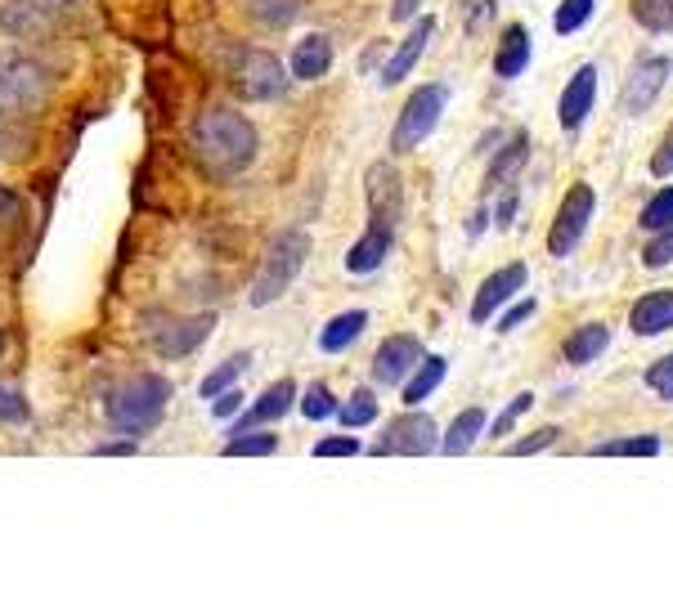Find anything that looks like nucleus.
<instances>
[{
    "instance_id": "f257e3e1",
    "label": "nucleus",
    "mask_w": 673,
    "mask_h": 596,
    "mask_svg": "<svg viewBox=\"0 0 673 596\" xmlns=\"http://www.w3.org/2000/svg\"><path fill=\"white\" fill-rule=\"evenodd\" d=\"M193 153L211 175H239L257 158V131L239 108L207 103L193 117Z\"/></svg>"
},
{
    "instance_id": "f03ea898",
    "label": "nucleus",
    "mask_w": 673,
    "mask_h": 596,
    "mask_svg": "<svg viewBox=\"0 0 673 596\" xmlns=\"http://www.w3.org/2000/svg\"><path fill=\"white\" fill-rule=\"evenodd\" d=\"M167 400H171V382L158 377V373H144V377H131V382H122L118 391H112L103 413H108L112 431H122V435L135 440V435H144V431H153L162 422Z\"/></svg>"
},
{
    "instance_id": "7ed1b4c3",
    "label": "nucleus",
    "mask_w": 673,
    "mask_h": 596,
    "mask_svg": "<svg viewBox=\"0 0 673 596\" xmlns=\"http://www.w3.org/2000/svg\"><path fill=\"white\" fill-rule=\"evenodd\" d=\"M305 256H310V233H305V229L279 233L274 243H270V252H265V261H261V270H257V279H252V292H248L252 310L274 305V301L297 283Z\"/></svg>"
},
{
    "instance_id": "20e7f679",
    "label": "nucleus",
    "mask_w": 673,
    "mask_h": 596,
    "mask_svg": "<svg viewBox=\"0 0 673 596\" xmlns=\"http://www.w3.org/2000/svg\"><path fill=\"white\" fill-rule=\"evenodd\" d=\"M50 81L46 72L23 59V54H0V122H14V117H32L46 108Z\"/></svg>"
},
{
    "instance_id": "39448f33",
    "label": "nucleus",
    "mask_w": 673,
    "mask_h": 596,
    "mask_svg": "<svg viewBox=\"0 0 673 596\" xmlns=\"http://www.w3.org/2000/svg\"><path fill=\"white\" fill-rule=\"evenodd\" d=\"M444 103H449V85H418L409 99H404V108H400V117H395V131H391V153H413L435 127H440V112H444Z\"/></svg>"
},
{
    "instance_id": "423d86ee",
    "label": "nucleus",
    "mask_w": 673,
    "mask_h": 596,
    "mask_svg": "<svg viewBox=\"0 0 673 596\" xmlns=\"http://www.w3.org/2000/svg\"><path fill=\"white\" fill-rule=\"evenodd\" d=\"M593 206H597L593 184L580 180V184L566 189V198H561V206H556V215H552V224H548V256L566 261V256L580 248V238L589 233V220H593Z\"/></svg>"
},
{
    "instance_id": "0eeeda50",
    "label": "nucleus",
    "mask_w": 673,
    "mask_h": 596,
    "mask_svg": "<svg viewBox=\"0 0 673 596\" xmlns=\"http://www.w3.org/2000/svg\"><path fill=\"white\" fill-rule=\"evenodd\" d=\"M234 90L257 103H274L288 94V68L270 50H243L234 59Z\"/></svg>"
},
{
    "instance_id": "6e6552de",
    "label": "nucleus",
    "mask_w": 673,
    "mask_h": 596,
    "mask_svg": "<svg viewBox=\"0 0 673 596\" xmlns=\"http://www.w3.org/2000/svg\"><path fill=\"white\" fill-rule=\"evenodd\" d=\"M215 327V310L198 314V319H175V314H153L149 323V336H153V350L167 354V360H184V354H193L207 332Z\"/></svg>"
},
{
    "instance_id": "1a4fd4ad",
    "label": "nucleus",
    "mask_w": 673,
    "mask_h": 596,
    "mask_svg": "<svg viewBox=\"0 0 673 596\" xmlns=\"http://www.w3.org/2000/svg\"><path fill=\"white\" fill-rule=\"evenodd\" d=\"M669 72H673V63H669V54H642L633 68H629V77H624V90H620V108L629 112V117H642L660 94H664V81H669Z\"/></svg>"
},
{
    "instance_id": "9d476101",
    "label": "nucleus",
    "mask_w": 673,
    "mask_h": 596,
    "mask_svg": "<svg viewBox=\"0 0 673 596\" xmlns=\"http://www.w3.org/2000/svg\"><path fill=\"white\" fill-rule=\"evenodd\" d=\"M435 444H440V431H435V422H431L426 413H400V417L386 426V435H382V444H378L373 453H378V457H386V453L422 457V453H435Z\"/></svg>"
},
{
    "instance_id": "9b49d317",
    "label": "nucleus",
    "mask_w": 673,
    "mask_h": 596,
    "mask_svg": "<svg viewBox=\"0 0 673 596\" xmlns=\"http://www.w3.org/2000/svg\"><path fill=\"white\" fill-rule=\"evenodd\" d=\"M525 279H530L525 261H512V265L494 270V274L476 287V296H472V323H494V314L525 287Z\"/></svg>"
},
{
    "instance_id": "f8f14e48",
    "label": "nucleus",
    "mask_w": 673,
    "mask_h": 596,
    "mask_svg": "<svg viewBox=\"0 0 673 596\" xmlns=\"http://www.w3.org/2000/svg\"><path fill=\"white\" fill-rule=\"evenodd\" d=\"M422 360V341L413 332H400V336H386L373 354V382L382 386H400Z\"/></svg>"
},
{
    "instance_id": "ddd939ff",
    "label": "nucleus",
    "mask_w": 673,
    "mask_h": 596,
    "mask_svg": "<svg viewBox=\"0 0 673 596\" xmlns=\"http://www.w3.org/2000/svg\"><path fill=\"white\" fill-rule=\"evenodd\" d=\"M400 198H404L400 171H395L391 162H373V166H369V220L395 229V220H400Z\"/></svg>"
},
{
    "instance_id": "4468645a",
    "label": "nucleus",
    "mask_w": 673,
    "mask_h": 596,
    "mask_svg": "<svg viewBox=\"0 0 673 596\" xmlns=\"http://www.w3.org/2000/svg\"><path fill=\"white\" fill-rule=\"evenodd\" d=\"M593 99H597V68L584 63V68H575V77L566 81V90H561V108H556L561 127H566L571 135L584 127V117L593 112Z\"/></svg>"
},
{
    "instance_id": "2eb2a0df",
    "label": "nucleus",
    "mask_w": 673,
    "mask_h": 596,
    "mask_svg": "<svg viewBox=\"0 0 673 596\" xmlns=\"http://www.w3.org/2000/svg\"><path fill=\"white\" fill-rule=\"evenodd\" d=\"M431 37H435V19H418V23L409 28V37L400 41V50L382 63V85H400V81L418 68V59H422V50H426Z\"/></svg>"
},
{
    "instance_id": "dca6fc26",
    "label": "nucleus",
    "mask_w": 673,
    "mask_h": 596,
    "mask_svg": "<svg viewBox=\"0 0 673 596\" xmlns=\"http://www.w3.org/2000/svg\"><path fill=\"white\" fill-rule=\"evenodd\" d=\"M328 68H332V41L323 32L301 37L292 46V54H288V72L297 81H319V77H328Z\"/></svg>"
},
{
    "instance_id": "f3484780",
    "label": "nucleus",
    "mask_w": 673,
    "mask_h": 596,
    "mask_svg": "<svg viewBox=\"0 0 673 596\" xmlns=\"http://www.w3.org/2000/svg\"><path fill=\"white\" fill-rule=\"evenodd\" d=\"M629 327H633L637 336H660V332H669V327H673V292L664 287V292L637 296L633 310H629Z\"/></svg>"
},
{
    "instance_id": "a211bd4d",
    "label": "nucleus",
    "mask_w": 673,
    "mask_h": 596,
    "mask_svg": "<svg viewBox=\"0 0 673 596\" xmlns=\"http://www.w3.org/2000/svg\"><path fill=\"white\" fill-rule=\"evenodd\" d=\"M297 404V386L292 382H279V386H270L239 422H234V435L239 431H261V426H270V422H279V417H288V408Z\"/></svg>"
},
{
    "instance_id": "6ab92c4d",
    "label": "nucleus",
    "mask_w": 673,
    "mask_h": 596,
    "mask_svg": "<svg viewBox=\"0 0 673 596\" xmlns=\"http://www.w3.org/2000/svg\"><path fill=\"white\" fill-rule=\"evenodd\" d=\"M391 233L395 229H386V224H373L369 220V229H364V238L346 252V270L351 274H373L382 261H386V252H391Z\"/></svg>"
},
{
    "instance_id": "aec40b11",
    "label": "nucleus",
    "mask_w": 673,
    "mask_h": 596,
    "mask_svg": "<svg viewBox=\"0 0 673 596\" xmlns=\"http://www.w3.org/2000/svg\"><path fill=\"white\" fill-rule=\"evenodd\" d=\"M369 327V310H342V314H332L319 332V350L323 354H342L346 345L360 341V332Z\"/></svg>"
},
{
    "instance_id": "412c9836",
    "label": "nucleus",
    "mask_w": 673,
    "mask_h": 596,
    "mask_svg": "<svg viewBox=\"0 0 673 596\" xmlns=\"http://www.w3.org/2000/svg\"><path fill=\"white\" fill-rule=\"evenodd\" d=\"M611 345V327L606 323H580L566 341H561V354H566V364H593L597 354Z\"/></svg>"
},
{
    "instance_id": "4be33fe9",
    "label": "nucleus",
    "mask_w": 673,
    "mask_h": 596,
    "mask_svg": "<svg viewBox=\"0 0 673 596\" xmlns=\"http://www.w3.org/2000/svg\"><path fill=\"white\" fill-rule=\"evenodd\" d=\"M530 68V32L521 28V23H508L503 28V41H499V54H494V72L503 77V81H512V77H521Z\"/></svg>"
},
{
    "instance_id": "5701e85b",
    "label": "nucleus",
    "mask_w": 673,
    "mask_h": 596,
    "mask_svg": "<svg viewBox=\"0 0 673 596\" xmlns=\"http://www.w3.org/2000/svg\"><path fill=\"white\" fill-rule=\"evenodd\" d=\"M444 373H449V364L440 360V354H422V360H418V368H413V373L404 377V386H400L404 404H422V400H431V395L440 391Z\"/></svg>"
},
{
    "instance_id": "b1692460",
    "label": "nucleus",
    "mask_w": 673,
    "mask_h": 596,
    "mask_svg": "<svg viewBox=\"0 0 673 596\" xmlns=\"http://www.w3.org/2000/svg\"><path fill=\"white\" fill-rule=\"evenodd\" d=\"M525 158H530V135H525V131H516V135L503 144V153L490 162V171H485V193H494L499 184H512V180L521 175Z\"/></svg>"
},
{
    "instance_id": "393cba45",
    "label": "nucleus",
    "mask_w": 673,
    "mask_h": 596,
    "mask_svg": "<svg viewBox=\"0 0 673 596\" xmlns=\"http://www.w3.org/2000/svg\"><path fill=\"white\" fill-rule=\"evenodd\" d=\"M23 220H28V206L14 189L0 184V256H6L14 248V238L23 233Z\"/></svg>"
},
{
    "instance_id": "a878e982",
    "label": "nucleus",
    "mask_w": 673,
    "mask_h": 596,
    "mask_svg": "<svg viewBox=\"0 0 673 596\" xmlns=\"http://www.w3.org/2000/svg\"><path fill=\"white\" fill-rule=\"evenodd\" d=\"M481 431H485V408H463L440 444H444V453H468L481 440Z\"/></svg>"
},
{
    "instance_id": "bb28decb",
    "label": "nucleus",
    "mask_w": 673,
    "mask_h": 596,
    "mask_svg": "<svg viewBox=\"0 0 673 596\" xmlns=\"http://www.w3.org/2000/svg\"><path fill=\"white\" fill-rule=\"evenodd\" d=\"M248 368H252V354H248V350H239V354H230V360H224L220 368H211V373L202 377V386H198V391L211 400V395H220V391H230Z\"/></svg>"
},
{
    "instance_id": "cd10ccee",
    "label": "nucleus",
    "mask_w": 673,
    "mask_h": 596,
    "mask_svg": "<svg viewBox=\"0 0 673 596\" xmlns=\"http://www.w3.org/2000/svg\"><path fill=\"white\" fill-rule=\"evenodd\" d=\"M336 422H342L346 431H364V426H373L378 422V395L364 386V391H355L346 404H336Z\"/></svg>"
},
{
    "instance_id": "c85d7f7f",
    "label": "nucleus",
    "mask_w": 673,
    "mask_h": 596,
    "mask_svg": "<svg viewBox=\"0 0 673 596\" xmlns=\"http://www.w3.org/2000/svg\"><path fill=\"white\" fill-rule=\"evenodd\" d=\"M655 453H660V435H624L589 448V457H655Z\"/></svg>"
},
{
    "instance_id": "c756f323",
    "label": "nucleus",
    "mask_w": 673,
    "mask_h": 596,
    "mask_svg": "<svg viewBox=\"0 0 673 596\" xmlns=\"http://www.w3.org/2000/svg\"><path fill=\"white\" fill-rule=\"evenodd\" d=\"M629 14L646 32H669L673 28V0H629Z\"/></svg>"
},
{
    "instance_id": "7c9ffc66",
    "label": "nucleus",
    "mask_w": 673,
    "mask_h": 596,
    "mask_svg": "<svg viewBox=\"0 0 673 596\" xmlns=\"http://www.w3.org/2000/svg\"><path fill=\"white\" fill-rule=\"evenodd\" d=\"M279 448V435L270 431H239L230 435V444H224V457H265Z\"/></svg>"
},
{
    "instance_id": "2f4dec72",
    "label": "nucleus",
    "mask_w": 673,
    "mask_h": 596,
    "mask_svg": "<svg viewBox=\"0 0 673 596\" xmlns=\"http://www.w3.org/2000/svg\"><path fill=\"white\" fill-rule=\"evenodd\" d=\"M589 19H593V0H561L552 14V28H556V37H575Z\"/></svg>"
},
{
    "instance_id": "473e14b6",
    "label": "nucleus",
    "mask_w": 673,
    "mask_h": 596,
    "mask_svg": "<svg viewBox=\"0 0 673 596\" xmlns=\"http://www.w3.org/2000/svg\"><path fill=\"white\" fill-rule=\"evenodd\" d=\"M637 220H642V229H646V233L669 229V224H673V184H664V189L642 206V215H637Z\"/></svg>"
},
{
    "instance_id": "72a5a7b5",
    "label": "nucleus",
    "mask_w": 673,
    "mask_h": 596,
    "mask_svg": "<svg viewBox=\"0 0 673 596\" xmlns=\"http://www.w3.org/2000/svg\"><path fill=\"white\" fill-rule=\"evenodd\" d=\"M32 417L28 408V395L14 386V382H0V422H10V426H23Z\"/></svg>"
},
{
    "instance_id": "f704fd0d",
    "label": "nucleus",
    "mask_w": 673,
    "mask_h": 596,
    "mask_svg": "<svg viewBox=\"0 0 673 596\" xmlns=\"http://www.w3.org/2000/svg\"><path fill=\"white\" fill-rule=\"evenodd\" d=\"M301 417L305 422H323V417H336V395L319 382V386H310L305 395H301Z\"/></svg>"
},
{
    "instance_id": "c9c22d12",
    "label": "nucleus",
    "mask_w": 673,
    "mask_h": 596,
    "mask_svg": "<svg viewBox=\"0 0 673 596\" xmlns=\"http://www.w3.org/2000/svg\"><path fill=\"white\" fill-rule=\"evenodd\" d=\"M669 261H673V224L655 229V238H646V248H642V265L646 270H664Z\"/></svg>"
},
{
    "instance_id": "e433bc0d",
    "label": "nucleus",
    "mask_w": 673,
    "mask_h": 596,
    "mask_svg": "<svg viewBox=\"0 0 673 596\" xmlns=\"http://www.w3.org/2000/svg\"><path fill=\"white\" fill-rule=\"evenodd\" d=\"M530 404H534V395H530V391H521V395H516V400H512V404L503 408V417H494V422H490L485 431H490L494 440H503V435H512V426L521 422V413H530Z\"/></svg>"
},
{
    "instance_id": "4c0bfd02",
    "label": "nucleus",
    "mask_w": 673,
    "mask_h": 596,
    "mask_svg": "<svg viewBox=\"0 0 673 596\" xmlns=\"http://www.w3.org/2000/svg\"><path fill=\"white\" fill-rule=\"evenodd\" d=\"M252 14H257L265 28H283V23L297 14V0H252Z\"/></svg>"
},
{
    "instance_id": "58836bf2",
    "label": "nucleus",
    "mask_w": 673,
    "mask_h": 596,
    "mask_svg": "<svg viewBox=\"0 0 673 596\" xmlns=\"http://www.w3.org/2000/svg\"><path fill=\"white\" fill-rule=\"evenodd\" d=\"M556 426H539V431H530L525 440H516L512 448H508V457H530V453H543V448H552L556 444Z\"/></svg>"
},
{
    "instance_id": "ea45409f",
    "label": "nucleus",
    "mask_w": 673,
    "mask_h": 596,
    "mask_svg": "<svg viewBox=\"0 0 673 596\" xmlns=\"http://www.w3.org/2000/svg\"><path fill=\"white\" fill-rule=\"evenodd\" d=\"M646 391H655L660 400H673V354H664V360L646 368Z\"/></svg>"
},
{
    "instance_id": "a19ab883",
    "label": "nucleus",
    "mask_w": 673,
    "mask_h": 596,
    "mask_svg": "<svg viewBox=\"0 0 673 596\" xmlns=\"http://www.w3.org/2000/svg\"><path fill=\"white\" fill-rule=\"evenodd\" d=\"M243 413V391H220V395H211V422H234Z\"/></svg>"
},
{
    "instance_id": "79ce46f5",
    "label": "nucleus",
    "mask_w": 673,
    "mask_h": 596,
    "mask_svg": "<svg viewBox=\"0 0 673 596\" xmlns=\"http://www.w3.org/2000/svg\"><path fill=\"white\" fill-rule=\"evenodd\" d=\"M351 453H364L355 435H323L314 444V457H351Z\"/></svg>"
},
{
    "instance_id": "37998d69",
    "label": "nucleus",
    "mask_w": 673,
    "mask_h": 596,
    "mask_svg": "<svg viewBox=\"0 0 673 596\" xmlns=\"http://www.w3.org/2000/svg\"><path fill=\"white\" fill-rule=\"evenodd\" d=\"M651 175H655V180H669V175H673V122H669L660 149L651 153Z\"/></svg>"
},
{
    "instance_id": "c03bdc74",
    "label": "nucleus",
    "mask_w": 673,
    "mask_h": 596,
    "mask_svg": "<svg viewBox=\"0 0 673 596\" xmlns=\"http://www.w3.org/2000/svg\"><path fill=\"white\" fill-rule=\"evenodd\" d=\"M37 6L54 19V23H63V19H72V14H81L86 6H90V0H37Z\"/></svg>"
},
{
    "instance_id": "a18cd8bd",
    "label": "nucleus",
    "mask_w": 673,
    "mask_h": 596,
    "mask_svg": "<svg viewBox=\"0 0 673 596\" xmlns=\"http://www.w3.org/2000/svg\"><path fill=\"white\" fill-rule=\"evenodd\" d=\"M534 310H539L534 301H516V305H512V310H508V314H503V319H499L494 327H499V332H512V327H521V323H525V319H530Z\"/></svg>"
},
{
    "instance_id": "49530a36",
    "label": "nucleus",
    "mask_w": 673,
    "mask_h": 596,
    "mask_svg": "<svg viewBox=\"0 0 673 596\" xmlns=\"http://www.w3.org/2000/svg\"><path fill=\"white\" fill-rule=\"evenodd\" d=\"M94 453H99V457H131V453H135V440H131V435H127V440H108V444H99Z\"/></svg>"
},
{
    "instance_id": "de8ad7c7",
    "label": "nucleus",
    "mask_w": 673,
    "mask_h": 596,
    "mask_svg": "<svg viewBox=\"0 0 673 596\" xmlns=\"http://www.w3.org/2000/svg\"><path fill=\"white\" fill-rule=\"evenodd\" d=\"M512 215H516V193L508 189V193H503V202L494 206V224H499V229H508V224H512Z\"/></svg>"
},
{
    "instance_id": "09e8293b",
    "label": "nucleus",
    "mask_w": 673,
    "mask_h": 596,
    "mask_svg": "<svg viewBox=\"0 0 673 596\" xmlns=\"http://www.w3.org/2000/svg\"><path fill=\"white\" fill-rule=\"evenodd\" d=\"M418 6H422V0H391V19H395V23H409V19L418 14Z\"/></svg>"
},
{
    "instance_id": "8fccbe9b",
    "label": "nucleus",
    "mask_w": 673,
    "mask_h": 596,
    "mask_svg": "<svg viewBox=\"0 0 673 596\" xmlns=\"http://www.w3.org/2000/svg\"><path fill=\"white\" fill-rule=\"evenodd\" d=\"M485 220H490V211H485V202L472 211V220H468V238H481L485 233Z\"/></svg>"
},
{
    "instance_id": "3c124183",
    "label": "nucleus",
    "mask_w": 673,
    "mask_h": 596,
    "mask_svg": "<svg viewBox=\"0 0 673 596\" xmlns=\"http://www.w3.org/2000/svg\"><path fill=\"white\" fill-rule=\"evenodd\" d=\"M485 19H490V0H481V6H476V14H472V23H468V28H472V32H481V28H485Z\"/></svg>"
},
{
    "instance_id": "603ef678",
    "label": "nucleus",
    "mask_w": 673,
    "mask_h": 596,
    "mask_svg": "<svg viewBox=\"0 0 673 596\" xmlns=\"http://www.w3.org/2000/svg\"><path fill=\"white\" fill-rule=\"evenodd\" d=\"M378 54H382V41H378V46H373V50L360 59V68H373V63H378Z\"/></svg>"
}]
</instances>
